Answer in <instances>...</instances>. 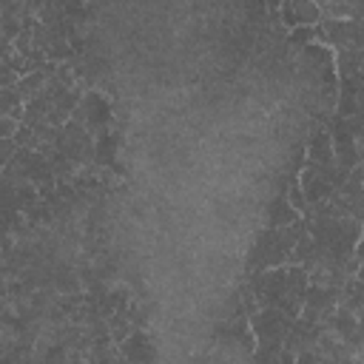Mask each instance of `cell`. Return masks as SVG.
Masks as SVG:
<instances>
[{
    "label": "cell",
    "instance_id": "cell-1",
    "mask_svg": "<svg viewBox=\"0 0 364 364\" xmlns=\"http://www.w3.org/2000/svg\"><path fill=\"white\" fill-rule=\"evenodd\" d=\"M310 287L307 267L299 262L267 267L250 276V293L259 307H282L287 316L299 318L304 307V296Z\"/></svg>",
    "mask_w": 364,
    "mask_h": 364
},
{
    "label": "cell",
    "instance_id": "cell-2",
    "mask_svg": "<svg viewBox=\"0 0 364 364\" xmlns=\"http://www.w3.org/2000/svg\"><path fill=\"white\" fill-rule=\"evenodd\" d=\"M307 230V222H290V225H279V228H264L250 253H247V273H259L267 267H279V264H290V253L299 242V236Z\"/></svg>",
    "mask_w": 364,
    "mask_h": 364
},
{
    "label": "cell",
    "instance_id": "cell-3",
    "mask_svg": "<svg viewBox=\"0 0 364 364\" xmlns=\"http://www.w3.org/2000/svg\"><path fill=\"white\" fill-rule=\"evenodd\" d=\"M347 176H350V171H344V168H338V165H316V162H307L304 171H301L299 185H301L307 202L316 205V202L330 199V196L344 185Z\"/></svg>",
    "mask_w": 364,
    "mask_h": 364
},
{
    "label": "cell",
    "instance_id": "cell-4",
    "mask_svg": "<svg viewBox=\"0 0 364 364\" xmlns=\"http://www.w3.org/2000/svg\"><path fill=\"white\" fill-rule=\"evenodd\" d=\"M316 37L336 48H364V20L321 17L316 23Z\"/></svg>",
    "mask_w": 364,
    "mask_h": 364
},
{
    "label": "cell",
    "instance_id": "cell-5",
    "mask_svg": "<svg viewBox=\"0 0 364 364\" xmlns=\"http://www.w3.org/2000/svg\"><path fill=\"white\" fill-rule=\"evenodd\" d=\"M293 321L296 318L287 316L282 307H259L256 313H250V330L262 347L284 344V336L293 327Z\"/></svg>",
    "mask_w": 364,
    "mask_h": 364
},
{
    "label": "cell",
    "instance_id": "cell-6",
    "mask_svg": "<svg viewBox=\"0 0 364 364\" xmlns=\"http://www.w3.org/2000/svg\"><path fill=\"white\" fill-rule=\"evenodd\" d=\"M333 213L338 216H353L358 222H364V168H353L350 176L344 179V185L327 199Z\"/></svg>",
    "mask_w": 364,
    "mask_h": 364
},
{
    "label": "cell",
    "instance_id": "cell-7",
    "mask_svg": "<svg viewBox=\"0 0 364 364\" xmlns=\"http://www.w3.org/2000/svg\"><path fill=\"white\" fill-rule=\"evenodd\" d=\"M330 136H333V151H336V165L338 168L353 171V168H358L364 162V145L347 128V117L333 114V119H330Z\"/></svg>",
    "mask_w": 364,
    "mask_h": 364
},
{
    "label": "cell",
    "instance_id": "cell-8",
    "mask_svg": "<svg viewBox=\"0 0 364 364\" xmlns=\"http://www.w3.org/2000/svg\"><path fill=\"white\" fill-rule=\"evenodd\" d=\"M341 299V287L333 284H310L307 296H304V307H301V318L304 321H327L333 316V310L338 307Z\"/></svg>",
    "mask_w": 364,
    "mask_h": 364
},
{
    "label": "cell",
    "instance_id": "cell-9",
    "mask_svg": "<svg viewBox=\"0 0 364 364\" xmlns=\"http://www.w3.org/2000/svg\"><path fill=\"white\" fill-rule=\"evenodd\" d=\"M321 17H324V11L316 0H282V23L290 28L316 26Z\"/></svg>",
    "mask_w": 364,
    "mask_h": 364
},
{
    "label": "cell",
    "instance_id": "cell-10",
    "mask_svg": "<svg viewBox=\"0 0 364 364\" xmlns=\"http://www.w3.org/2000/svg\"><path fill=\"white\" fill-rule=\"evenodd\" d=\"M336 68L341 82H364V48H338Z\"/></svg>",
    "mask_w": 364,
    "mask_h": 364
},
{
    "label": "cell",
    "instance_id": "cell-11",
    "mask_svg": "<svg viewBox=\"0 0 364 364\" xmlns=\"http://www.w3.org/2000/svg\"><path fill=\"white\" fill-rule=\"evenodd\" d=\"M307 162L316 165H336V151H333V136L327 128H313L310 142H307Z\"/></svg>",
    "mask_w": 364,
    "mask_h": 364
},
{
    "label": "cell",
    "instance_id": "cell-12",
    "mask_svg": "<svg viewBox=\"0 0 364 364\" xmlns=\"http://www.w3.org/2000/svg\"><path fill=\"white\" fill-rule=\"evenodd\" d=\"M338 304H344V307L353 310L358 318H364V282H361L358 276H353V279L344 282Z\"/></svg>",
    "mask_w": 364,
    "mask_h": 364
},
{
    "label": "cell",
    "instance_id": "cell-13",
    "mask_svg": "<svg viewBox=\"0 0 364 364\" xmlns=\"http://www.w3.org/2000/svg\"><path fill=\"white\" fill-rule=\"evenodd\" d=\"M299 219H304L293 205H290V199L287 196H279V199H273V205L267 208V228H279V225H290V222H299Z\"/></svg>",
    "mask_w": 364,
    "mask_h": 364
},
{
    "label": "cell",
    "instance_id": "cell-14",
    "mask_svg": "<svg viewBox=\"0 0 364 364\" xmlns=\"http://www.w3.org/2000/svg\"><path fill=\"white\" fill-rule=\"evenodd\" d=\"M145 341L148 338L139 330H131L128 341H122V355L125 358H154L156 353H154V347H145Z\"/></svg>",
    "mask_w": 364,
    "mask_h": 364
},
{
    "label": "cell",
    "instance_id": "cell-15",
    "mask_svg": "<svg viewBox=\"0 0 364 364\" xmlns=\"http://www.w3.org/2000/svg\"><path fill=\"white\" fill-rule=\"evenodd\" d=\"M287 199H290V205H293L301 216H307L310 202H307V196H304V191H301V185H299V182H293V185L287 188Z\"/></svg>",
    "mask_w": 364,
    "mask_h": 364
},
{
    "label": "cell",
    "instance_id": "cell-16",
    "mask_svg": "<svg viewBox=\"0 0 364 364\" xmlns=\"http://www.w3.org/2000/svg\"><path fill=\"white\" fill-rule=\"evenodd\" d=\"M347 128L353 131V136L364 145V114H355V117H347Z\"/></svg>",
    "mask_w": 364,
    "mask_h": 364
},
{
    "label": "cell",
    "instance_id": "cell-17",
    "mask_svg": "<svg viewBox=\"0 0 364 364\" xmlns=\"http://www.w3.org/2000/svg\"><path fill=\"white\" fill-rule=\"evenodd\" d=\"M17 128H20V125L14 122V117H11V114H3V119H0V131H3V139H6V136H14V134H17Z\"/></svg>",
    "mask_w": 364,
    "mask_h": 364
},
{
    "label": "cell",
    "instance_id": "cell-18",
    "mask_svg": "<svg viewBox=\"0 0 364 364\" xmlns=\"http://www.w3.org/2000/svg\"><path fill=\"white\" fill-rule=\"evenodd\" d=\"M361 168H364V162H361Z\"/></svg>",
    "mask_w": 364,
    "mask_h": 364
}]
</instances>
